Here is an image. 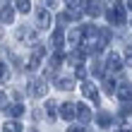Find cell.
I'll return each instance as SVG.
<instances>
[{"label":"cell","instance_id":"15","mask_svg":"<svg viewBox=\"0 0 132 132\" xmlns=\"http://www.w3.org/2000/svg\"><path fill=\"white\" fill-rule=\"evenodd\" d=\"M70 63H75L77 67H79V65L84 63V51H77V48H75L72 53H70Z\"/></svg>","mask_w":132,"mask_h":132},{"label":"cell","instance_id":"25","mask_svg":"<svg viewBox=\"0 0 132 132\" xmlns=\"http://www.w3.org/2000/svg\"><path fill=\"white\" fill-rule=\"evenodd\" d=\"M5 108H7V94L0 91V111H5Z\"/></svg>","mask_w":132,"mask_h":132},{"label":"cell","instance_id":"29","mask_svg":"<svg viewBox=\"0 0 132 132\" xmlns=\"http://www.w3.org/2000/svg\"><path fill=\"white\" fill-rule=\"evenodd\" d=\"M125 53H127V63L132 65V46H127V51H125Z\"/></svg>","mask_w":132,"mask_h":132},{"label":"cell","instance_id":"1","mask_svg":"<svg viewBox=\"0 0 132 132\" xmlns=\"http://www.w3.org/2000/svg\"><path fill=\"white\" fill-rule=\"evenodd\" d=\"M106 17H108V24H115V27H120V24H125V3H115L113 7H108V12H106Z\"/></svg>","mask_w":132,"mask_h":132},{"label":"cell","instance_id":"3","mask_svg":"<svg viewBox=\"0 0 132 132\" xmlns=\"http://www.w3.org/2000/svg\"><path fill=\"white\" fill-rule=\"evenodd\" d=\"M29 94L31 96H46L48 94V84H46V79H34L31 84H29Z\"/></svg>","mask_w":132,"mask_h":132},{"label":"cell","instance_id":"22","mask_svg":"<svg viewBox=\"0 0 132 132\" xmlns=\"http://www.w3.org/2000/svg\"><path fill=\"white\" fill-rule=\"evenodd\" d=\"M7 79H10V70H7L5 63H0V84H5Z\"/></svg>","mask_w":132,"mask_h":132},{"label":"cell","instance_id":"2","mask_svg":"<svg viewBox=\"0 0 132 132\" xmlns=\"http://www.w3.org/2000/svg\"><path fill=\"white\" fill-rule=\"evenodd\" d=\"M106 65H108V70H111V72H120L125 63H122V55H120V53L111 51V53H108V58H106Z\"/></svg>","mask_w":132,"mask_h":132},{"label":"cell","instance_id":"20","mask_svg":"<svg viewBox=\"0 0 132 132\" xmlns=\"http://www.w3.org/2000/svg\"><path fill=\"white\" fill-rule=\"evenodd\" d=\"M3 132H22V122H5Z\"/></svg>","mask_w":132,"mask_h":132},{"label":"cell","instance_id":"12","mask_svg":"<svg viewBox=\"0 0 132 132\" xmlns=\"http://www.w3.org/2000/svg\"><path fill=\"white\" fill-rule=\"evenodd\" d=\"M60 118L70 122V120L75 118V106L72 103H60Z\"/></svg>","mask_w":132,"mask_h":132},{"label":"cell","instance_id":"18","mask_svg":"<svg viewBox=\"0 0 132 132\" xmlns=\"http://www.w3.org/2000/svg\"><path fill=\"white\" fill-rule=\"evenodd\" d=\"M46 113L51 115V120L55 118L58 115V101H48V103H46Z\"/></svg>","mask_w":132,"mask_h":132},{"label":"cell","instance_id":"24","mask_svg":"<svg viewBox=\"0 0 132 132\" xmlns=\"http://www.w3.org/2000/svg\"><path fill=\"white\" fill-rule=\"evenodd\" d=\"M130 113H132V103H122V106H120V118L125 120Z\"/></svg>","mask_w":132,"mask_h":132},{"label":"cell","instance_id":"10","mask_svg":"<svg viewBox=\"0 0 132 132\" xmlns=\"http://www.w3.org/2000/svg\"><path fill=\"white\" fill-rule=\"evenodd\" d=\"M63 41H65V31H63V29H55V31L51 34V43H53V48L60 51V48H63Z\"/></svg>","mask_w":132,"mask_h":132},{"label":"cell","instance_id":"16","mask_svg":"<svg viewBox=\"0 0 132 132\" xmlns=\"http://www.w3.org/2000/svg\"><path fill=\"white\" fill-rule=\"evenodd\" d=\"M58 87L63 89V91H72L75 79H72V77H63V79H58Z\"/></svg>","mask_w":132,"mask_h":132},{"label":"cell","instance_id":"9","mask_svg":"<svg viewBox=\"0 0 132 132\" xmlns=\"http://www.w3.org/2000/svg\"><path fill=\"white\" fill-rule=\"evenodd\" d=\"M84 12L89 14V17H98L101 12V5H98V0H89V3H84Z\"/></svg>","mask_w":132,"mask_h":132},{"label":"cell","instance_id":"21","mask_svg":"<svg viewBox=\"0 0 132 132\" xmlns=\"http://www.w3.org/2000/svg\"><path fill=\"white\" fill-rule=\"evenodd\" d=\"M14 7H17L22 14H27L29 10H31V3H29V0H17V5H14Z\"/></svg>","mask_w":132,"mask_h":132},{"label":"cell","instance_id":"26","mask_svg":"<svg viewBox=\"0 0 132 132\" xmlns=\"http://www.w3.org/2000/svg\"><path fill=\"white\" fill-rule=\"evenodd\" d=\"M67 22H70V14H67V12L58 14V24H67Z\"/></svg>","mask_w":132,"mask_h":132},{"label":"cell","instance_id":"23","mask_svg":"<svg viewBox=\"0 0 132 132\" xmlns=\"http://www.w3.org/2000/svg\"><path fill=\"white\" fill-rule=\"evenodd\" d=\"M91 72H94L96 77H101V75H103V65H101L98 60H94V63H91Z\"/></svg>","mask_w":132,"mask_h":132},{"label":"cell","instance_id":"5","mask_svg":"<svg viewBox=\"0 0 132 132\" xmlns=\"http://www.w3.org/2000/svg\"><path fill=\"white\" fill-rule=\"evenodd\" d=\"M51 22H53L51 12L46 10V7H38V10H36V24L41 29H51Z\"/></svg>","mask_w":132,"mask_h":132},{"label":"cell","instance_id":"4","mask_svg":"<svg viewBox=\"0 0 132 132\" xmlns=\"http://www.w3.org/2000/svg\"><path fill=\"white\" fill-rule=\"evenodd\" d=\"M115 94L122 103H132V82H125L120 87H115Z\"/></svg>","mask_w":132,"mask_h":132},{"label":"cell","instance_id":"8","mask_svg":"<svg viewBox=\"0 0 132 132\" xmlns=\"http://www.w3.org/2000/svg\"><path fill=\"white\" fill-rule=\"evenodd\" d=\"M75 113H77V118H79V122H89L91 120V111H89L87 103H77Z\"/></svg>","mask_w":132,"mask_h":132},{"label":"cell","instance_id":"11","mask_svg":"<svg viewBox=\"0 0 132 132\" xmlns=\"http://www.w3.org/2000/svg\"><path fill=\"white\" fill-rule=\"evenodd\" d=\"M67 43H70V48H77L82 43V29H72L67 34Z\"/></svg>","mask_w":132,"mask_h":132},{"label":"cell","instance_id":"7","mask_svg":"<svg viewBox=\"0 0 132 132\" xmlns=\"http://www.w3.org/2000/svg\"><path fill=\"white\" fill-rule=\"evenodd\" d=\"M82 91H84V96H87V98H91V103H98V91H96V87L91 82H84L82 84Z\"/></svg>","mask_w":132,"mask_h":132},{"label":"cell","instance_id":"6","mask_svg":"<svg viewBox=\"0 0 132 132\" xmlns=\"http://www.w3.org/2000/svg\"><path fill=\"white\" fill-rule=\"evenodd\" d=\"M17 38H19V41H29V43H31V41H36V31H34L31 27H19L17 29Z\"/></svg>","mask_w":132,"mask_h":132},{"label":"cell","instance_id":"28","mask_svg":"<svg viewBox=\"0 0 132 132\" xmlns=\"http://www.w3.org/2000/svg\"><path fill=\"white\" fill-rule=\"evenodd\" d=\"M67 132H84V127H82V125H72Z\"/></svg>","mask_w":132,"mask_h":132},{"label":"cell","instance_id":"14","mask_svg":"<svg viewBox=\"0 0 132 132\" xmlns=\"http://www.w3.org/2000/svg\"><path fill=\"white\" fill-rule=\"evenodd\" d=\"M111 120H113V118H111L106 111H101V113L96 115V125H98V127H111Z\"/></svg>","mask_w":132,"mask_h":132},{"label":"cell","instance_id":"32","mask_svg":"<svg viewBox=\"0 0 132 132\" xmlns=\"http://www.w3.org/2000/svg\"><path fill=\"white\" fill-rule=\"evenodd\" d=\"M0 38H3V31H0Z\"/></svg>","mask_w":132,"mask_h":132},{"label":"cell","instance_id":"17","mask_svg":"<svg viewBox=\"0 0 132 132\" xmlns=\"http://www.w3.org/2000/svg\"><path fill=\"white\" fill-rule=\"evenodd\" d=\"M103 91H106V94H115V79L103 77Z\"/></svg>","mask_w":132,"mask_h":132},{"label":"cell","instance_id":"31","mask_svg":"<svg viewBox=\"0 0 132 132\" xmlns=\"http://www.w3.org/2000/svg\"><path fill=\"white\" fill-rule=\"evenodd\" d=\"M120 132H130V130H120Z\"/></svg>","mask_w":132,"mask_h":132},{"label":"cell","instance_id":"19","mask_svg":"<svg viewBox=\"0 0 132 132\" xmlns=\"http://www.w3.org/2000/svg\"><path fill=\"white\" fill-rule=\"evenodd\" d=\"M7 113L14 115V118H19V115H24V106H22V103H14V106L7 108Z\"/></svg>","mask_w":132,"mask_h":132},{"label":"cell","instance_id":"13","mask_svg":"<svg viewBox=\"0 0 132 132\" xmlns=\"http://www.w3.org/2000/svg\"><path fill=\"white\" fill-rule=\"evenodd\" d=\"M12 19H14V10H12V7H3V10H0V22L12 24Z\"/></svg>","mask_w":132,"mask_h":132},{"label":"cell","instance_id":"30","mask_svg":"<svg viewBox=\"0 0 132 132\" xmlns=\"http://www.w3.org/2000/svg\"><path fill=\"white\" fill-rule=\"evenodd\" d=\"M125 10H132V0H127V3H125Z\"/></svg>","mask_w":132,"mask_h":132},{"label":"cell","instance_id":"27","mask_svg":"<svg viewBox=\"0 0 132 132\" xmlns=\"http://www.w3.org/2000/svg\"><path fill=\"white\" fill-rule=\"evenodd\" d=\"M41 3H43V7H46V10H48V7H55V3H58V0H41Z\"/></svg>","mask_w":132,"mask_h":132}]
</instances>
